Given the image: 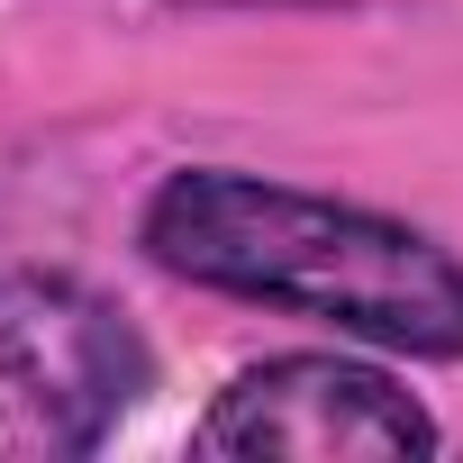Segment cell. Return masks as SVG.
Wrapping results in <instances>:
<instances>
[{
	"mask_svg": "<svg viewBox=\"0 0 463 463\" xmlns=\"http://www.w3.org/2000/svg\"><path fill=\"white\" fill-rule=\"evenodd\" d=\"M191 445L237 463H409V454H445V427L382 364L300 345V354L246 364L200 409Z\"/></svg>",
	"mask_w": 463,
	"mask_h": 463,
	"instance_id": "3957f363",
	"label": "cell"
},
{
	"mask_svg": "<svg viewBox=\"0 0 463 463\" xmlns=\"http://www.w3.org/2000/svg\"><path fill=\"white\" fill-rule=\"evenodd\" d=\"M155 391L146 327L82 273H0V463L100 454Z\"/></svg>",
	"mask_w": 463,
	"mask_h": 463,
	"instance_id": "7a4b0ae2",
	"label": "cell"
},
{
	"mask_svg": "<svg viewBox=\"0 0 463 463\" xmlns=\"http://www.w3.org/2000/svg\"><path fill=\"white\" fill-rule=\"evenodd\" d=\"M137 255L191 291L336 327L373 354L463 364V255L373 200L246 164H173L137 209Z\"/></svg>",
	"mask_w": 463,
	"mask_h": 463,
	"instance_id": "6da1fadb",
	"label": "cell"
}]
</instances>
